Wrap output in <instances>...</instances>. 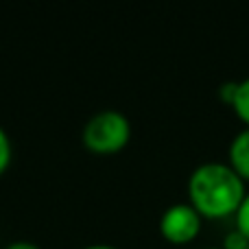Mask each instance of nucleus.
Listing matches in <instances>:
<instances>
[{
    "instance_id": "obj_11",
    "label": "nucleus",
    "mask_w": 249,
    "mask_h": 249,
    "mask_svg": "<svg viewBox=\"0 0 249 249\" xmlns=\"http://www.w3.org/2000/svg\"><path fill=\"white\" fill-rule=\"evenodd\" d=\"M83 249H118V247L107 245V243H94V245H86Z\"/></svg>"
},
{
    "instance_id": "obj_1",
    "label": "nucleus",
    "mask_w": 249,
    "mask_h": 249,
    "mask_svg": "<svg viewBox=\"0 0 249 249\" xmlns=\"http://www.w3.org/2000/svg\"><path fill=\"white\" fill-rule=\"evenodd\" d=\"M247 184L228 162H203L188 177V203L203 219L234 216Z\"/></svg>"
},
{
    "instance_id": "obj_9",
    "label": "nucleus",
    "mask_w": 249,
    "mask_h": 249,
    "mask_svg": "<svg viewBox=\"0 0 249 249\" xmlns=\"http://www.w3.org/2000/svg\"><path fill=\"white\" fill-rule=\"evenodd\" d=\"M234 94H236V81H228V83H223V86L219 88V96H221V101H223L225 105H232Z\"/></svg>"
},
{
    "instance_id": "obj_8",
    "label": "nucleus",
    "mask_w": 249,
    "mask_h": 249,
    "mask_svg": "<svg viewBox=\"0 0 249 249\" xmlns=\"http://www.w3.org/2000/svg\"><path fill=\"white\" fill-rule=\"evenodd\" d=\"M221 247L223 249H249V238L234 228L232 232L225 234V241H223V245Z\"/></svg>"
},
{
    "instance_id": "obj_2",
    "label": "nucleus",
    "mask_w": 249,
    "mask_h": 249,
    "mask_svg": "<svg viewBox=\"0 0 249 249\" xmlns=\"http://www.w3.org/2000/svg\"><path fill=\"white\" fill-rule=\"evenodd\" d=\"M131 140V123L118 109H101L88 118L81 131V142L88 151L112 155L123 151Z\"/></svg>"
},
{
    "instance_id": "obj_6",
    "label": "nucleus",
    "mask_w": 249,
    "mask_h": 249,
    "mask_svg": "<svg viewBox=\"0 0 249 249\" xmlns=\"http://www.w3.org/2000/svg\"><path fill=\"white\" fill-rule=\"evenodd\" d=\"M234 228L249 238V190H247L245 199H243L241 208H238L236 214H234Z\"/></svg>"
},
{
    "instance_id": "obj_5",
    "label": "nucleus",
    "mask_w": 249,
    "mask_h": 249,
    "mask_svg": "<svg viewBox=\"0 0 249 249\" xmlns=\"http://www.w3.org/2000/svg\"><path fill=\"white\" fill-rule=\"evenodd\" d=\"M230 107L245 123V127H249V77H245L243 81H236V94H234Z\"/></svg>"
},
{
    "instance_id": "obj_12",
    "label": "nucleus",
    "mask_w": 249,
    "mask_h": 249,
    "mask_svg": "<svg viewBox=\"0 0 249 249\" xmlns=\"http://www.w3.org/2000/svg\"><path fill=\"white\" fill-rule=\"evenodd\" d=\"M206 249H223V247H206Z\"/></svg>"
},
{
    "instance_id": "obj_10",
    "label": "nucleus",
    "mask_w": 249,
    "mask_h": 249,
    "mask_svg": "<svg viewBox=\"0 0 249 249\" xmlns=\"http://www.w3.org/2000/svg\"><path fill=\"white\" fill-rule=\"evenodd\" d=\"M2 249H42V247L33 241H11V243H7Z\"/></svg>"
},
{
    "instance_id": "obj_7",
    "label": "nucleus",
    "mask_w": 249,
    "mask_h": 249,
    "mask_svg": "<svg viewBox=\"0 0 249 249\" xmlns=\"http://www.w3.org/2000/svg\"><path fill=\"white\" fill-rule=\"evenodd\" d=\"M11 158H13V146H11V140H9L7 131L0 127V175L9 168L11 164Z\"/></svg>"
},
{
    "instance_id": "obj_4",
    "label": "nucleus",
    "mask_w": 249,
    "mask_h": 249,
    "mask_svg": "<svg viewBox=\"0 0 249 249\" xmlns=\"http://www.w3.org/2000/svg\"><path fill=\"white\" fill-rule=\"evenodd\" d=\"M228 164L243 177V181H249V127H243L232 138L228 146Z\"/></svg>"
},
{
    "instance_id": "obj_3",
    "label": "nucleus",
    "mask_w": 249,
    "mask_h": 249,
    "mask_svg": "<svg viewBox=\"0 0 249 249\" xmlns=\"http://www.w3.org/2000/svg\"><path fill=\"white\" fill-rule=\"evenodd\" d=\"M203 216L188 201H179L168 206L160 216V234L173 245L193 243L201 234Z\"/></svg>"
}]
</instances>
